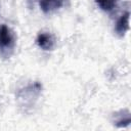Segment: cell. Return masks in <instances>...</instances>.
I'll return each mask as SVG.
<instances>
[{
	"label": "cell",
	"mask_w": 131,
	"mask_h": 131,
	"mask_svg": "<svg viewBox=\"0 0 131 131\" xmlns=\"http://www.w3.org/2000/svg\"><path fill=\"white\" fill-rule=\"evenodd\" d=\"M15 46V36L14 33L6 25L0 26V56L3 58H8Z\"/></svg>",
	"instance_id": "1"
},
{
	"label": "cell",
	"mask_w": 131,
	"mask_h": 131,
	"mask_svg": "<svg viewBox=\"0 0 131 131\" xmlns=\"http://www.w3.org/2000/svg\"><path fill=\"white\" fill-rule=\"evenodd\" d=\"M36 43L42 50L51 51L54 48L55 40H54V37L52 34L48 33V32H42V33L38 34Z\"/></svg>",
	"instance_id": "2"
},
{
	"label": "cell",
	"mask_w": 131,
	"mask_h": 131,
	"mask_svg": "<svg viewBox=\"0 0 131 131\" xmlns=\"http://www.w3.org/2000/svg\"><path fill=\"white\" fill-rule=\"evenodd\" d=\"M67 2L68 0H39V6L44 13L49 14L59 10Z\"/></svg>",
	"instance_id": "3"
},
{
	"label": "cell",
	"mask_w": 131,
	"mask_h": 131,
	"mask_svg": "<svg viewBox=\"0 0 131 131\" xmlns=\"http://www.w3.org/2000/svg\"><path fill=\"white\" fill-rule=\"evenodd\" d=\"M129 18H130V12L129 10H126L117 19L115 25V32L119 37H124L127 31L129 30Z\"/></svg>",
	"instance_id": "4"
},
{
	"label": "cell",
	"mask_w": 131,
	"mask_h": 131,
	"mask_svg": "<svg viewBox=\"0 0 131 131\" xmlns=\"http://www.w3.org/2000/svg\"><path fill=\"white\" fill-rule=\"evenodd\" d=\"M130 122H131V118H130V113L128 111H121L119 114H116L115 116L114 124L119 128L129 126Z\"/></svg>",
	"instance_id": "5"
},
{
	"label": "cell",
	"mask_w": 131,
	"mask_h": 131,
	"mask_svg": "<svg viewBox=\"0 0 131 131\" xmlns=\"http://www.w3.org/2000/svg\"><path fill=\"white\" fill-rule=\"evenodd\" d=\"M120 0H95L97 6L103 11H112L118 5Z\"/></svg>",
	"instance_id": "6"
}]
</instances>
